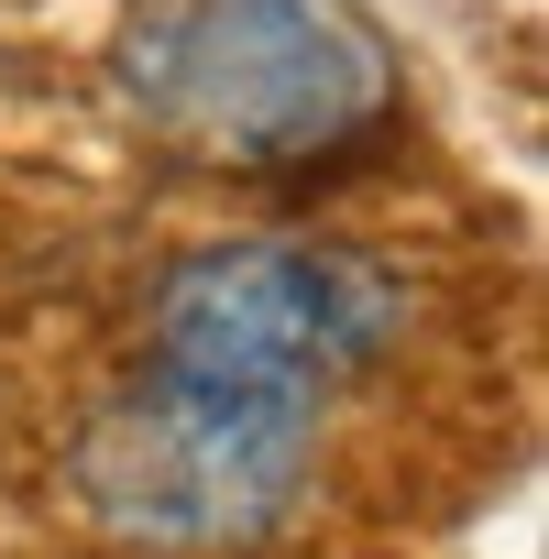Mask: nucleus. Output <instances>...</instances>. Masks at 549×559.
<instances>
[{"label": "nucleus", "instance_id": "f03ea898", "mask_svg": "<svg viewBox=\"0 0 549 559\" xmlns=\"http://www.w3.org/2000/svg\"><path fill=\"white\" fill-rule=\"evenodd\" d=\"M308 461H319V406L242 395V384L143 362L78 428L67 493L121 548L209 559V548H253V537L287 526L297 493H308Z\"/></svg>", "mask_w": 549, "mask_h": 559}, {"label": "nucleus", "instance_id": "f257e3e1", "mask_svg": "<svg viewBox=\"0 0 549 559\" xmlns=\"http://www.w3.org/2000/svg\"><path fill=\"white\" fill-rule=\"evenodd\" d=\"M110 78L165 154L231 176L319 165L396 110V45L352 0H132Z\"/></svg>", "mask_w": 549, "mask_h": 559}, {"label": "nucleus", "instance_id": "7ed1b4c3", "mask_svg": "<svg viewBox=\"0 0 549 559\" xmlns=\"http://www.w3.org/2000/svg\"><path fill=\"white\" fill-rule=\"evenodd\" d=\"M396 330H407V286L385 263L341 241H287V230L198 241L154 286L165 373H209V384L287 395V406H330L341 384H363L396 352Z\"/></svg>", "mask_w": 549, "mask_h": 559}]
</instances>
